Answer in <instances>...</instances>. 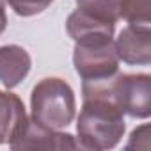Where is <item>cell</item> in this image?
Returning <instances> with one entry per match:
<instances>
[{
  "label": "cell",
  "instance_id": "cell-1",
  "mask_svg": "<svg viewBox=\"0 0 151 151\" xmlns=\"http://www.w3.org/2000/svg\"><path fill=\"white\" fill-rule=\"evenodd\" d=\"M116 75L84 80L82 84L84 105L78 116L77 133L78 146L84 149H110L117 146L124 133V114L114 98Z\"/></svg>",
  "mask_w": 151,
  "mask_h": 151
},
{
  "label": "cell",
  "instance_id": "cell-2",
  "mask_svg": "<svg viewBox=\"0 0 151 151\" xmlns=\"http://www.w3.org/2000/svg\"><path fill=\"white\" fill-rule=\"evenodd\" d=\"M30 107L34 121L53 130H62L75 117V93L60 78H43L32 89Z\"/></svg>",
  "mask_w": 151,
  "mask_h": 151
},
{
  "label": "cell",
  "instance_id": "cell-3",
  "mask_svg": "<svg viewBox=\"0 0 151 151\" xmlns=\"http://www.w3.org/2000/svg\"><path fill=\"white\" fill-rule=\"evenodd\" d=\"M114 98L123 114L146 119L151 114V77L149 75H116Z\"/></svg>",
  "mask_w": 151,
  "mask_h": 151
},
{
  "label": "cell",
  "instance_id": "cell-4",
  "mask_svg": "<svg viewBox=\"0 0 151 151\" xmlns=\"http://www.w3.org/2000/svg\"><path fill=\"white\" fill-rule=\"evenodd\" d=\"M73 64L84 80L107 78L117 73L119 57L112 41L103 45H75Z\"/></svg>",
  "mask_w": 151,
  "mask_h": 151
},
{
  "label": "cell",
  "instance_id": "cell-5",
  "mask_svg": "<svg viewBox=\"0 0 151 151\" xmlns=\"http://www.w3.org/2000/svg\"><path fill=\"white\" fill-rule=\"evenodd\" d=\"M11 149H78V142L71 133H64L39 124L32 117L23 123L18 133L9 140Z\"/></svg>",
  "mask_w": 151,
  "mask_h": 151
},
{
  "label": "cell",
  "instance_id": "cell-6",
  "mask_svg": "<svg viewBox=\"0 0 151 151\" xmlns=\"http://www.w3.org/2000/svg\"><path fill=\"white\" fill-rule=\"evenodd\" d=\"M69 37L77 45H103L112 41L116 23L93 18L82 11H75L66 22Z\"/></svg>",
  "mask_w": 151,
  "mask_h": 151
},
{
  "label": "cell",
  "instance_id": "cell-7",
  "mask_svg": "<svg viewBox=\"0 0 151 151\" xmlns=\"http://www.w3.org/2000/svg\"><path fill=\"white\" fill-rule=\"evenodd\" d=\"M116 53L128 64H149L151 60V32L149 27L128 25L121 30L114 43Z\"/></svg>",
  "mask_w": 151,
  "mask_h": 151
},
{
  "label": "cell",
  "instance_id": "cell-8",
  "mask_svg": "<svg viewBox=\"0 0 151 151\" xmlns=\"http://www.w3.org/2000/svg\"><path fill=\"white\" fill-rule=\"evenodd\" d=\"M32 60L25 48L18 45L0 46V82L4 87H16L30 71Z\"/></svg>",
  "mask_w": 151,
  "mask_h": 151
},
{
  "label": "cell",
  "instance_id": "cell-9",
  "mask_svg": "<svg viewBox=\"0 0 151 151\" xmlns=\"http://www.w3.org/2000/svg\"><path fill=\"white\" fill-rule=\"evenodd\" d=\"M25 121L27 114L22 100L13 93L0 91V144L9 142Z\"/></svg>",
  "mask_w": 151,
  "mask_h": 151
},
{
  "label": "cell",
  "instance_id": "cell-10",
  "mask_svg": "<svg viewBox=\"0 0 151 151\" xmlns=\"http://www.w3.org/2000/svg\"><path fill=\"white\" fill-rule=\"evenodd\" d=\"M119 2L121 0H77L78 11L103 20L116 23L119 20Z\"/></svg>",
  "mask_w": 151,
  "mask_h": 151
},
{
  "label": "cell",
  "instance_id": "cell-11",
  "mask_svg": "<svg viewBox=\"0 0 151 151\" xmlns=\"http://www.w3.org/2000/svg\"><path fill=\"white\" fill-rule=\"evenodd\" d=\"M119 18H124L128 25L149 27L151 22V0H121Z\"/></svg>",
  "mask_w": 151,
  "mask_h": 151
},
{
  "label": "cell",
  "instance_id": "cell-12",
  "mask_svg": "<svg viewBox=\"0 0 151 151\" xmlns=\"http://www.w3.org/2000/svg\"><path fill=\"white\" fill-rule=\"evenodd\" d=\"M11 6V9L20 16H34L43 13L53 0H4Z\"/></svg>",
  "mask_w": 151,
  "mask_h": 151
},
{
  "label": "cell",
  "instance_id": "cell-13",
  "mask_svg": "<svg viewBox=\"0 0 151 151\" xmlns=\"http://www.w3.org/2000/svg\"><path fill=\"white\" fill-rule=\"evenodd\" d=\"M7 27V16H6V7H4V0H0V34H2Z\"/></svg>",
  "mask_w": 151,
  "mask_h": 151
}]
</instances>
